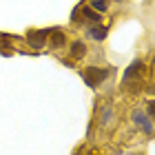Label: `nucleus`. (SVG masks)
<instances>
[{
    "label": "nucleus",
    "mask_w": 155,
    "mask_h": 155,
    "mask_svg": "<svg viewBox=\"0 0 155 155\" xmlns=\"http://www.w3.org/2000/svg\"><path fill=\"white\" fill-rule=\"evenodd\" d=\"M82 16H84V20H91L93 25H97L102 20V13H97V11H91V9H84L82 11Z\"/></svg>",
    "instance_id": "6e6552de"
},
{
    "label": "nucleus",
    "mask_w": 155,
    "mask_h": 155,
    "mask_svg": "<svg viewBox=\"0 0 155 155\" xmlns=\"http://www.w3.org/2000/svg\"><path fill=\"white\" fill-rule=\"evenodd\" d=\"M107 75H109L107 69H100V67H87V69L82 71L84 82H87L91 89H95L100 82H104V80H107Z\"/></svg>",
    "instance_id": "f257e3e1"
},
{
    "label": "nucleus",
    "mask_w": 155,
    "mask_h": 155,
    "mask_svg": "<svg viewBox=\"0 0 155 155\" xmlns=\"http://www.w3.org/2000/svg\"><path fill=\"white\" fill-rule=\"evenodd\" d=\"M142 69H144V64H142V60H135V62H131V67L124 71V75H122V80L124 82H131L133 78H137L140 73H142Z\"/></svg>",
    "instance_id": "20e7f679"
},
{
    "label": "nucleus",
    "mask_w": 155,
    "mask_h": 155,
    "mask_svg": "<svg viewBox=\"0 0 155 155\" xmlns=\"http://www.w3.org/2000/svg\"><path fill=\"white\" fill-rule=\"evenodd\" d=\"M87 36H89L91 40H97V42H100V40L107 38V27H102L100 22H97V25H93V27L87 31Z\"/></svg>",
    "instance_id": "39448f33"
},
{
    "label": "nucleus",
    "mask_w": 155,
    "mask_h": 155,
    "mask_svg": "<svg viewBox=\"0 0 155 155\" xmlns=\"http://www.w3.org/2000/svg\"><path fill=\"white\" fill-rule=\"evenodd\" d=\"M111 115H113V109H111V107H107V109H102V117H100V124L104 126V124H107L109 120H111Z\"/></svg>",
    "instance_id": "9d476101"
},
{
    "label": "nucleus",
    "mask_w": 155,
    "mask_h": 155,
    "mask_svg": "<svg viewBox=\"0 0 155 155\" xmlns=\"http://www.w3.org/2000/svg\"><path fill=\"white\" fill-rule=\"evenodd\" d=\"M91 5H93V9L97 11V13H104L109 9V5H107V0H91Z\"/></svg>",
    "instance_id": "1a4fd4ad"
},
{
    "label": "nucleus",
    "mask_w": 155,
    "mask_h": 155,
    "mask_svg": "<svg viewBox=\"0 0 155 155\" xmlns=\"http://www.w3.org/2000/svg\"><path fill=\"white\" fill-rule=\"evenodd\" d=\"M49 36H51V47H64L67 45V36L60 29H51Z\"/></svg>",
    "instance_id": "423d86ee"
},
{
    "label": "nucleus",
    "mask_w": 155,
    "mask_h": 155,
    "mask_svg": "<svg viewBox=\"0 0 155 155\" xmlns=\"http://www.w3.org/2000/svg\"><path fill=\"white\" fill-rule=\"evenodd\" d=\"M71 55H73V58H82V55H87V47H84L82 42H73V45H71Z\"/></svg>",
    "instance_id": "0eeeda50"
},
{
    "label": "nucleus",
    "mask_w": 155,
    "mask_h": 155,
    "mask_svg": "<svg viewBox=\"0 0 155 155\" xmlns=\"http://www.w3.org/2000/svg\"><path fill=\"white\" fill-rule=\"evenodd\" d=\"M51 33V29H38V31H29L27 33V42L33 49H42L47 47V36Z\"/></svg>",
    "instance_id": "f03ea898"
},
{
    "label": "nucleus",
    "mask_w": 155,
    "mask_h": 155,
    "mask_svg": "<svg viewBox=\"0 0 155 155\" xmlns=\"http://www.w3.org/2000/svg\"><path fill=\"white\" fill-rule=\"evenodd\" d=\"M133 122L142 126V129L146 131V135H153V124H151V117H149V115H144L142 111H133Z\"/></svg>",
    "instance_id": "7ed1b4c3"
}]
</instances>
